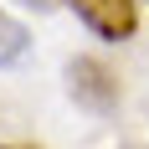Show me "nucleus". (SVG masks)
Wrapping results in <instances>:
<instances>
[{
  "label": "nucleus",
  "instance_id": "3",
  "mask_svg": "<svg viewBox=\"0 0 149 149\" xmlns=\"http://www.w3.org/2000/svg\"><path fill=\"white\" fill-rule=\"evenodd\" d=\"M26 52H31V31H26V21H15V15L0 5V67L26 62Z\"/></svg>",
  "mask_w": 149,
  "mask_h": 149
},
{
  "label": "nucleus",
  "instance_id": "1",
  "mask_svg": "<svg viewBox=\"0 0 149 149\" xmlns=\"http://www.w3.org/2000/svg\"><path fill=\"white\" fill-rule=\"evenodd\" d=\"M62 5L88 31H98L103 41H123L139 26V0H62Z\"/></svg>",
  "mask_w": 149,
  "mask_h": 149
},
{
  "label": "nucleus",
  "instance_id": "4",
  "mask_svg": "<svg viewBox=\"0 0 149 149\" xmlns=\"http://www.w3.org/2000/svg\"><path fill=\"white\" fill-rule=\"evenodd\" d=\"M0 149H15V144H0Z\"/></svg>",
  "mask_w": 149,
  "mask_h": 149
},
{
  "label": "nucleus",
  "instance_id": "2",
  "mask_svg": "<svg viewBox=\"0 0 149 149\" xmlns=\"http://www.w3.org/2000/svg\"><path fill=\"white\" fill-rule=\"evenodd\" d=\"M67 88H72V98H77L82 108H93V113H108V108H113V98H118L113 72H108L103 62H93V57L67 62Z\"/></svg>",
  "mask_w": 149,
  "mask_h": 149
}]
</instances>
